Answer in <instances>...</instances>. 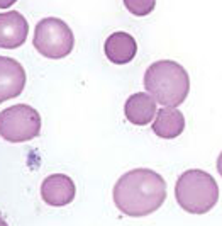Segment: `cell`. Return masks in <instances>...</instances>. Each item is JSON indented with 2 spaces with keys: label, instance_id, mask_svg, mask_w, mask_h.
Returning a JSON list of instances; mask_svg holds the SVG:
<instances>
[{
  "label": "cell",
  "instance_id": "1",
  "mask_svg": "<svg viewBox=\"0 0 222 226\" xmlns=\"http://www.w3.org/2000/svg\"><path fill=\"white\" fill-rule=\"evenodd\" d=\"M114 204L129 218H144L158 211L166 199V182L151 168H134L115 182Z\"/></svg>",
  "mask_w": 222,
  "mask_h": 226
},
{
  "label": "cell",
  "instance_id": "2",
  "mask_svg": "<svg viewBox=\"0 0 222 226\" xmlns=\"http://www.w3.org/2000/svg\"><path fill=\"white\" fill-rule=\"evenodd\" d=\"M144 89L163 107H178L190 92V77L177 61L160 60L146 70Z\"/></svg>",
  "mask_w": 222,
  "mask_h": 226
},
{
  "label": "cell",
  "instance_id": "3",
  "mask_svg": "<svg viewBox=\"0 0 222 226\" xmlns=\"http://www.w3.org/2000/svg\"><path fill=\"white\" fill-rule=\"evenodd\" d=\"M175 197L183 211L190 214H205L219 201V187L209 172L190 168L178 177Z\"/></svg>",
  "mask_w": 222,
  "mask_h": 226
},
{
  "label": "cell",
  "instance_id": "4",
  "mask_svg": "<svg viewBox=\"0 0 222 226\" xmlns=\"http://www.w3.org/2000/svg\"><path fill=\"white\" fill-rule=\"evenodd\" d=\"M32 44L44 58L61 60L73 51L75 36L65 20L58 17H46L37 22Z\"/></svg>",
  "mask_w": 222,
  "mask_h": 226
},
{
  "label": "cell",
  "instance_id": "5",
  "mask_svg": "<svg viewBox=\"0 0 222 226\" xmlns=\"http://www.w3.org/2000/svg\"><path fill=\"white\" fill-rule=\"evenodd\" d=\"M41 133V116L27 104H15L0 112V136L9 143L31 141Z\"/></svg>",
  "mask_w": 222,
  "mask_h": 226
},
{
  "label": "cell",
  "instance_id": "6",
  "mask_svg": "<svg viewBox=\"0 0 222 226\" xmlns=\"http://www.w3.org/2000/svg\"><path fill=\"white\" fill-rule=\"evenodd\" d=\"M77 196V187L71 177L65 174H53L41 184V197L48 206L63 207L73 202Z\"/></svg>",
  "mask_w": 222,
  "mask_h": 226
},
{
  "label": "cell",
  "instance_id": "7",
  "mask_svg": "<svg viewBox=\"0 0 222 226\" xmlns=\"http://www.w3.org/2000/svg\"><path fill=\"white\" fill-rule=\"evenodd\" d=\"M26 87V70L14 58L0 56V104L15 99Z\"/></svg>",
  "mask_w": 222,
  "mask_h": 226
},
{
  "label": "cell",
  "instance_id": "8",
  "mask_svg": "<svg viewBox=\"0 0 222 226\" xmlns=\"http://www.w3.org/2000/svg\"><path fill=\"white\" fill-rule=\"evenodd\" d=\"M29 32L26 17L17 10H9L0 14V48L15 49L24 44Z\"/></svg>",
  "mask_w": 222,
  "mask_h": 226
},
{
  "label": "cell",
  "instance_id": "9",
  "mask_svg": "<svg viewBox=\"0 0 222 226\" xmlns=\"http://www.w3.org/2000/svg\"><path fill=\"white\" fill-rule=\"evenodd\" d=\"M156 100L146 92L132 94L124 104V114L134 126H146L153 123L156 116Z\"/></svg>",
  "mask_w": 222,
  "mask_h": 226
},
{
  "label": "cell",
  "instance_id": "10",
  "mask_svg": "<svg viewBox=\"0 0 222 226\" xmlns=\"http://www.w3.org/2000/svg\"><path fill=\"white\" fill-rule=\"evenodd\" d=\"M103 49H105L107 60L112 61L114 65H127L136 56L137 44L129 32L119 31L107 37Z\"/></svg>",
  "mask_w": 222,
  "mask_h": 226
},
{
  "label": "cell",
  "instance_id": "11",
  "mask_svg": "<svg viewBox=\"0 0 222 226\" xmlns=\"http://www.w3.org/2000/svg\"><path fill=\"white\" fill-rule=\"evenodd\" d=\"M185 129V116L177 107H163L158 109L153 121V131L163 140L178 138Z\"/></svg>",
  "mask_w": 222,
  "mask_h": 226
},
{
  "label": "cell",
  "instance_id": "12",
  "mask_svg": "<svg viewBox=\"0 0 222 226\" xmlns=\"http://www.w3.org/2000/svg\"><path fill=\"white\" fill-rule=\"evenodd\" d=\"M125 9L136 17H144L151 14L156 7V0H124Z\"/></svg>",
  "mask_w": 222,
  "mask_h": 226
},
{
  "label": "cell",
  "instance_id": "13",
  "mask_svg": "<svg viewBox=\"0 0 222 226\" xmlns=\"http://www.w3.org/2000/svg\"><path fill=\"white\" fill-rule=\"evenodd\" d=\"M15 2H17V0H0V9H9Z\"/></svg>",
  "mask_w": 222,
  "mask_h": 226
},
{
  "label": "cell",
  "instance_id": "14",
  "mask_svg": "<svg viewBox=\"0 0 222 226\" xmlns=\"http://www.w3.org/2000/svg\"><path fill=\"white\" fill-rule=\"evenodd\" d=\"M217 172H219V175L222 177V152L219 155V158H217Z\"/></svg>",
  "mask_w": 222,
  "mask_h": 226
},
{
  "label": "cell",
  "instance_id": "15",
  "mask_svg": "<svg viewBox=\"0 0 222 226\" xmlns=\"http://www.w3.org/2000/svg\"><path fill=\"white\" fill-rule=\"evenodd\" d=\"M0 226H9V224H7L5 219H2V218H0Z\"/></svg>",
  "mask_w": 222,
  "mask_h": 226
}]
</instances>
